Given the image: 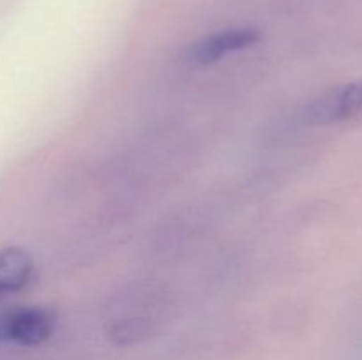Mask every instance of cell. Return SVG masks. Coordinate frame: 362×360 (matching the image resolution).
Segmentation results:
<instances>
[{
	"mask_svg": "<svg viewBox=\"0 0 362 360\" xmlns=\"http://www.w3.org/2000/svg\"><path fill=\"white\" fill-rule=\"evenodd\" d=\"M53 332V316L45 309H16L0 316V341L39 344Z\"/></svg>",
	"mask_w": 362,
	"mask_h": 360,
	"instance_id": "cell-2",
	"label": "cell"
},
{
	"mask_svg": "<svg viewBox=\"0 0 362 360\" xmlns=\"http://www.w3.org/2000/svg\"><path fill=\"white\" fill-rule=\"evenodd\" d=\"M257 39L258 32L253 28H230V30L216 32L191 48L189 59L202 66H207V64L218 62L219 59L230 53L247 48L257 42Z\"/></svg>",
	"mask_w": 362,
	"mask_h": 360,
	"instance_id": "cell-3",
	"label": "cell"
},
{
	"mask_svg": "<svg viewBox=\"0 0 362 360\" xmlns=\"http://www.w3.org/2000/svg\"><path fill=\"white\" fill-rule=\"evenodd\" d=\"M306 119L320 126L362 119V78L318 95L306 108Z\"/></svg>",
	"mask_w": 362,
	"mask_h": 360,
	"instance_id": "cell-1",
	"label": "cell"
},
{
	"mask_svg": "<svg viewBox=\"0 0 362 360\" xmlns=\"http://www.w3.org/2000/svg\"><path fill=\"white\" fill-rule=\"evenodd\" d=\"M32 275V260L23 249L11 247L0 253V296L18 292Z\"/></svg>",
	"mask_w": 362,
	"mask_h": 360,
	"instance_id": "cell-4",
	"label": "cell"
}]
</instances>
